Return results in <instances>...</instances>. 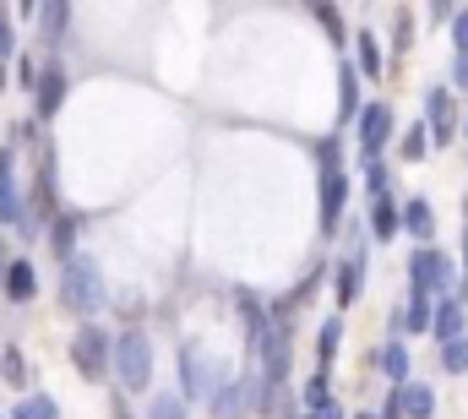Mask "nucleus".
<instances>
[{
    "mask_svg": "<svg viewBox=\"0 0 468 419\" xmlns=\"http://www.w3.org/2000/svg\"><path fill=\"white\" fill-rule=\"evenodd\" d=\"M371 234H376V240H393V234H398V202H393V196H382V202L371 207Z\"/></svg>",
    "mask_w": 468,
    "mask_h": 419,
    "instance_id": "20",
    "label": "nucleus"
},
{
    "mask_svg": "<svg viewBox=\"0 0 468 419\" xmlns=\"http://www.w3.org/2000/svg\"><path fill=\"white\" fill-rule=\"evenodd\" d=\"M376 365L387 371V382H393V387H403V382H409V344H398V338H393V344L376 354Z\"/></svg>",
    "mask_w": 468,
    "mask_h": 419,
    "instance_id": "18",
    "label": "nucleus"
},
{
    "mask_svg": "<svg viewBox=\"0 0 468 419\" xmlns=\"http://www.w3.org/2000/svg\"><path fill=\"white\" fill-rule=\"evenodd\" d=\"M0 278H5V294H11V305H27V300L38 294V273H33V262H27V256H16V262L0 273Z\"/></svg>",
    "mask_w": 468,
    "mask_h": 419,
    "instance_id": "12",
    "label": "nucleus"
},
{
    "mask_svg": "<svg viewBox=\"0 0 468 419\" xmlns=\"http://www.w3.org/2000/svg\"><path fill=\"white\" fill-rule=\"evenodd\" d=\"M398 404H403V419H436V393L425 382H414V376L398 387Z\"/></svg>",
    "mask_w": 468,
    "mask_h": 419,
    "instance_id": "14",
    "label": "nucleus"
},
{
    "mask_svg": "<svg viewBox=\"0 0 468 419\" xmlns=\"http://www.w3.org/2000/svg\"><path fill=\"white\" fill-rule=\"evenodd\" d=\"M431 333H436L442 344L463 338V300H442V305H431Z\"/></svg>",
    "mask_w": 468,
    "mask_h": 419,
    "instance_id": "15",
    "label": "nucleus"
},
{
    "mask_svg": "<svg viewBox=\"0 0 468 419\" xmlns=\"http://www.w3.org/2000/svg\"><path fill=\"white\" fill-rule=\"evenodd\" d=\"M338 115L344 120H354L360 115V71L344 60V71H338Z\"/></svg>",
    "mask_w": 468,
    "mask_h": 419,
    "instance_id": "17",
    "label": "nucleus"
},
{
    "mask_svg": "<svg viewBox=\"0 0 468 419\" xmlns=\"http://www.w3.org/2000/svg\"><path fill=\"white\" fill-rule=\"evenodd\" d=\"M207 404H213V419H245L256 409V376H245V382L218 376L213 393H207Z\"/></svg>",
    "mask_w": 468,
    "mask_h": 419,
    "instance_id": "6",
    "label": "nucleus"
},
{
    "mask_svg": "<svg viewBox=\"0 0 468 419\" xmlns=\"http://www.w3.org/2000/svg\"><path fill=\"white\" fill-rule=\"evenodd\" d=\"M338 349H344V316H327L316 333V371H327L338 360Z\"/></svg>",
    "mask_w": 468,
    "mask_h": 419,
    "instance_id": "16",
    "label": "nucleus"
},
{
    "mask_svg": "<svg viewBox=\"0 0 468 419\" xmlns=\"http://www.w3.org/2000/svg\"><path fill=\"white\" fill-rule=\"evenodd\" d=\"M65 87H71L65 65H49V71H38V76H33V93H38V115H44V120H49V115H60Z\"/></svg>",
    "mask_w": 468,
    "mask_h": 419,
    "instance_id": "10",
    "label": "nucleus"
},
{
    "mask_svg": "<svg viewBox=\"0 0 468 419\" xmlns=\"http://www.w3.org/2000/svg\"><path fill=\"white\" fill-rule=\"evenodd\" d=\"M218 376H224V365H213L196 344H185V349H180V393H174V398H180V404H185V398H196V404H202V398L213 393V382H218Z\"/></svg>",
    "mask_w": 468,
    "mask_h": 419,
    "instance_id": "5",
    "label": "nucleus"
},
{
    "mask_svg": "<svg viewBox=\"0 0 468 419\" xmlns=\"http://www.w3.org/2000/svg\"><path fill=\"white\" fill-rule=\"evenodd\" d=\"M409 284H414L420 294H447V289H453V256L436 251V245H420V251L409 256Z\"/></svg>",
    "mask_w": 468,
    "mask_h": 419,
    "instance_id": "4",
    "label": "nucleus"
},
{
    "mask_svg": "<svg viewBox=\"0 0 468 419\" xmlns=\"http://www.w3.org/2000/svg\"><path fill=\"white\" fill-rule=\"evenodd\" d=\"M453 76H458V87H468V60H458V65H453Z\"/></svg>",
    "mask_w": 468,
    "mask_h": 419,
    "instance_id": "37",
    "label": "nucleus"
},
{
    "mask_svg": "<svg viewBox=\"0 0 468 419\" xmlns=\"http://www.w3.org/2000/svg\"><path fill=\"white\" fill-rule=\"evenodd\" d=\"M0 93H5V60H0Z\"/></svg>",
    "mask_w": 468,
    "mask_h": 419,
    "instance_id": "39",
    "label": "nucleus"
},
{
    "mask_svg": "<svg viewBox=\"0 0 468 419\" xmlns=\"http://www.w3.org/2000/svg\"><path fill=\"white\" fill-rule=\"evenodd\" d=\"M71 365L87 376V382H104L109 376V333L98 322H82L76 338H71Z\"/></svg>",
    "mask_w": 468,
    "mask_h": 419,
    "instance_id": "3",
    "label": "nucleus"
},
{
    "mask_svg": "<svg viewBox=\"0 0 468 419\" xmlns=\"http://www.w3.org/2000/svg\"><path fill=\"white\" fill-rule=\"evenodd\" d=\"M442 371L468 376V333H463V338H453V344H442Z\"/></svg>",
    "mask_w": 468,
    "mask_h": 419,
    "instance_id": "24",
    "label": "nucleus"
},
{
    "mask_svg": "<svg viewBox=\"0 0 468 419\" xmlns=\"http://www.w3.org/2000/svg\"><path fill=\"white\" fill-rule=\"evenodd\" d=\"M5 419H60V409H55V398H44V393H27L16 409Z\"/></svg>",
    "mask_w": 468,
    "mask_h": 419,
    "instance_id": "21",
    "label": "nucleus"
},
{
    "mask_svg": "<svg viewBox=\"0 0 468 419\" xmlns=\"http://www.w3.org/2000/svg\"><path fill=\"white\" fill-rule=\"evenodd\" d=\"M109 371L120 376V387L125 393H147L153 387V344H147V333H120V338H109Z\"/></svg>",
    "mask_w": 468,
    "mask_h": 419,
    "instance_id": "2",
    "label": "nucleus"
},
{
    "mask_svg": "<svg viewBox=\"0 0 468 419\" xmlns=\"http://www.w3.org/2000/svg\"><path fill=\"white\" fill-rule=\"evenodd\" d=\"M147 419H185V404L174 393H153L147 398Z\"/></svg>",
    "mask_w": 468,
    "mask_h": 419,
    "instance_id": "26",
    "label": "nucleus"
},
{
    "mask_svg": "<svg viewBox=\"0 0 468 419\" xmlns=\"http://www.w3.org/2000/svg\"><path fill=\"white\" fill-rule=\"evenodd\" d=\"M354 131H360V153H365V164L382 158V147L393 142V109H387V104H365V109L354 115Z\"/></svg>",
    "mask_w": 468,
    "mask_h": 419,
    "instance_id": "7",
    "label": "nucleus"
},
{
    "mask_svg": "<svg viewBox=\"0 0 468 419\" xmlns=\"http://www.w3.org/2000/svg\"><path fill=\"white\" fill-rule=\"evenodd\" d=\"M0 224H16L22 234H33L38 224L27 218V202L16 196V185H11V147H0Z\"/></svg>",
    "mask_w": 468,
    "mask_h": 419,
    "instance_id": "8",
    "label": "nucleus"
},
{
    "mask_svg": "<svg viewBox=\"0 0 468 419\" xmlns=\"http://www.w3.org/2000/svg\"><path fill=\"white\" fill-rule=\"evenodd\" d=\"M327 398H333V382H327V371H316V376L305 382V414H316Z\"/></svg>",
    "mask_w": 468,
    "mask_h": 419,
    "instance_id": "27",
    "label": "nucleus"
},
{
    "mask_svg": "<svg viewBox=\"0 0 468 419\" xmlns=\"http://www.w3.org/2000/svg\"><path fill=\"white\" fill-rule=\"evenodd\" d=\"M104 300H109V289H104L98 262L87 251L60 256V305L76 311V316H93V311H104Z\"/></svg>",
    "mask_w": 468,
    "mask_h": 419,
    "instance_id": "1",
    "label": "nucleus"
},
{
    "mask_svg": "<svg viewBox=\"0 0 468 419\" xmlns=\"http://www.w3.org/2000/svg\"><path fill=\"white\" fill-rule=\"evenodd\" d=\"M376 419H403V404H398V387H393V398L382 404V414H376Z\"/></svg>",
    "mask_w": 468,
    "mask_h": 419,
    "instance_id": "36",
    "label": "nucleus"
},
{
    "mask_svg": "<svg viewBox=\"0 0 468 419\" xmlns=\"http://www.w3.org/2000/svg\"><path fill=\"white\" fill-rule=\"evenodd\" d=\"M398 229H409L420 245H431V240H436V213H431V202H425V196H409V202L398 207Z\"/></svg>",
    "mask_w": 468,
    "mask_h": 419,
    "instance_id": "11",
    "label": "nucleus"
},
{
    "mask_svg": "<svg viewBox=\"0 0 468 419\" xmlns=\"http://www.w3.org/2000/svg\"><path fill=\"white\" fill-rule=\"evenodd\" d=\"M425 115H431V125L458 120V115H453V93H447V87H431V93H425Z\"/></svg>",
    "mask_w": 468,
    "mask_h": 419,
    "instance_id": "23",
    "label": "nucleus"
},
{
    "mask_svg": "<svg viewBox=\"0 0 468 419\" xmlns=\"http://www.w3.org/2000/svg\"><path fill=\"white\" fill-rule=\"evenodd\" d=\"M38 16H44V27H49V44H60V33L71 27V5H44Z\"/></svg>",
    "mask_w": 468,
    "mask_h": 419,
    "instance_id": "28",
    "label": "nucleus"
},
{
    "mask_svg": "<svg viewBox=\"0 0 468 419\" xmlns=\"http://www.w3.org/2000/svg\"><path fill=\"white\" fill-rule=\"evenodd\" d=\"M0 376H5V387H27V360H22V349H5V354H0Z\"/></svg>",
    "mask_w": 468,
    "mask_h": 419,
    "instance_id": "25",
    "label": "nucleus"
},
{
    "mask_svg": "<svg viewBox=\"0 0 468 419\" xmlns=\"http://www.w3.org/2000/svg\"><path fill=\"white\" fill-rule=\"evenodd\" d=\"M398 147H403V158H425V153H431V136H425V125H409V136H403Z\"/></svg>",
    "mask_w": 468,
    "mask_h": 419,
    "instance_id": "31",
    "label": "nucleus"
},
{
    "mask_svg": "<svg viewBox=\"0 0 468 419\" xmlns=\"http://www.w3.org/2000/svg\"><path fill=\"white\" fill-rule=\"evenodd\" d=\"M316 22H322V27L333 33V44H344V16H338L333 5H316Z\"/></svg>",
    "mask_w": 468,
    "mask_h": 419,
    "instance_id": "33",
    "label": "nucleus"
},
{
    "mask_svg": "<svg viewBox=\"0 0 468 419\" xmlns=\"http://www.w3.org/2000/svg\"><path fill=\"white\" fill-rule=\"evenodd\" d=\"M360 278H365V256H349L338 267V305H354L360 300Z\"/></svg>",
    "mask_w": 468,
    "mask_h": 419,
    "instance_id": "19",
    "label": "nucleus"
},
{
    "mask_svg": "<svg viewBox=\"0 0 468 419\" xmlns=\"http://www.w3.org/2000/svg\"><path fill=\"white\" fill-rule=\"evenodd\" d=\"M49 240H55V251H60V256H71V251H76V218H55Z\"/></svg>",
    "mask_w": 468,
    "mask_h": 419,
    "instance_id": "30",
    "label": "nucleus"
},
{
    "mask_svg": "<svg viewBox=\"0 0 468 419\" xmlns=\"http://www.w3.org/2000/svg\"><path fill=\"white\" fill-rule=\"evenodd\" d=\"M403 327H409V333H425V327H431V294H420V289L409 294V305H403Z\"/></svg>",
    "mask_w": 468,
    "mask_h": 419,
    "instance_id": "22",
    "label": "nucleus"
},
{
    "mask_svg": "<svg viewBox=\"0 0 468 419\" xmlns=\"http://www.w3.org/2000/svg\"><path fill=\"white\" fill-rule=\"evenodd\" d=\"M393 44H398V49H409V44H414V22H409V16H398V27H393Z\"/></svg>",
    "mask_w": 468,
    "mask_h": 419,
    "instance_id": "35",
    "label": "nucleus"
},
{
    "mask_svg": "<svg viewBox=\"0 0 468 419\" xmlns=\"http://www.w3.org/2000/svg\"><path fill=\"white\" fill-rule=\"evenodd\" d=\"M354 71H365V82H376L382 71H387V60H382V44H376V33L365 27V33H354V60H349Z\"/></svg>",
    "mask_w": 468,
    "mask_h": 419,
    "instance_id": "13",
    "label": "nucleus"
},
{
    "mask_svg": "<svg viewBox=\"0 0 468 419\" xmlns=\"http://www.w3.org/2000/svg\"><path fill=\"white\" fill-rule=\"evenodd\" d=\"M463 142H468V120H463Z\"/></svg>",
    "mask_w": 468,
    "mask_h": 419,
    "instance_id": "41",
    "label": "nucleus"
},
{
    "mask_svg": "<svg viewBox=\"0 0 468 419\" xmlns=\"http://www.w3.org/2000/svg\"><path fill=\"white\" fill-rule=\"evenodd\" d=\"M344 207H349V175L344 169H322V229L327 234L344 224Z\"/></svg>",
    "mask_w": 468,
    "mask_h": 419,
    "instance_id": "9",
    "label": "nucleus"
},
{
    "mask_svg": "<svg viewBox=\"0 0 468 419\" xmlns=\"http://www.w3.org/2000/svg\"><path fill=\"white\" fill-rule=\"evenodd\" d=\"M463 273H468V224H463Z\"/></svg>",
    "mask_w": 468,
    "mask_h": 419,
    "instance_id": "38",
    "label": "nucleus"
},
{
    "mask_svg": "<svg viewBox=\"0 0 468 419\" xmlns=\"http://www.w3.org/2000/svg\"><path fill=\"white\" fill-rule=\"evenodd\" d=\"M354 419H376V414H371V409H360V414H354Z\"/></svg>",
    "mask_w": 468,
    "mask_h": 419,
    "instance_id": "40",
    "label": "nucleus"
},
{
    "mask_svg": "<svg viewBox=\"0 0 468 419\" xmlns=\"http://www.w3.org/2000/svg\"><path fill=\"white\" fill-rule=\"evenodd\" d=\"M453 49H458V60H468V5L453 11Z\"/></svg>",
    "mask_w": 468,
    "mask_h": 419,
    "instance_id": "32",
    "label": "nucleus"
},
{
    "mask_svg": "<svg viewBox=\"0 0 468 419\" xmlns=\"http://www.w3.org/2000/svg\"><path fill=\"white\" fill-rule=\"evenodd\" d=\"M387 185H393V175H387V164H382V158H371V164H365V191H371V196L382 202V196H387Z\"/></svg>",
    "mask_w": 468,
    "mask_h": 419,
    "instance_id": "29",
    "label": "nucleus"
},
{
    "mask_svg": "<svg viewBox=\"0 0 468 419\" xmlns=\"http://www.w3.org/2000/svg\"><path fill=\"white\" fill-rule=\"evenodd\" d=\"M5 55H16V33H11V16L0 11V60H5Z\"/></svg>",
    "mask_w": 468,
    "mask_h": 419,
    "instance_id": "34",
    "label": "nucleus"
}]
</instances>
